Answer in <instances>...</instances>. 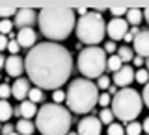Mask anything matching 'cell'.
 <instances>
[{"mask_svg": "<svg viewBox=\"0 0 149 135\" xmlns=\"http://www.w3.org/2000/svg\"><path fill=\"white\" fill-rule=\"evenodd\" d=\"M24 71L37 89L58 91L73 74V56L60 43H36L24 58Z\"/></svg>", "mask_w": 149, "mask_h": 135, "instance_id": "6da1fadb", "label": "cell"}, {"mask_svg": "<svg viewBox=\"0 0 149 135\" xmlns=\"http://www.w3.org/2000/svg\"><path fill=\"white\" fill-rule=\"evenodd\" d=\"M39 30L50 43H60L71 35L74 28V9L71 8H43L37 13Z\"/></svg>", "mask_w": 149, "mask_h": 135, "instance_id": "7a4b0ae2", "label": "cell"}, {"mask_svg": "<svg viewBox=\"0 0 149 135\" xmlns=\"http://www.w3.org/2000/svg\"><path fill=\"white\" fill-rule=\"evenodd\" d=\"M73 124L71 111L62 104H43L36 115V128L43 135H67Z\"/></svg>", "mask_w": 149, "mask_h": 135, "instance_id": "3957f363", "label": "cell"}, {"mask_svg": "<svg viewBox=\"0 0 149 135\" xmlns=\"http://www.w3.org/2000/svg\"><path fill=\"white\" fill-rule=\"evenodd\" d=\"M99 98V89L91 80L86 78H77L69 83L65 91V104L67 109L74 115H86L97 106Z\"/></svg>", "mask_w": 149, "mask_h": 135, "instance_id": "277c9868", "label": "cell"}, {"mask_svg": "<svg viewBox=\"0 0 149 135\" xmlns=\"http://www.w3.org/2000/svg\"><path fill=\"white\" fill-rule=\"evenodd\" d=\"M142 108H143V102L140 93L130 89V87L119 89L112 96V102H110V111L114 113V119H119L121 122H127V124L136 120V117L142 113Z\"/></svg>", "mask_w": 149, "mask_h": 135, "instance_id": "5b68a950", "label": "cell"}, {"mask_svg": "<svg viewBox=\"0 0 149 135\" xmlns=\"http://www.w3.org/2000/svg\"><path fill=\"white\" fill-rule=\"evenodd\" d=\"M74 32L77 37L80 41V45H88V46H97L104 39V19L99 11H88L86 15H82L74 24Z\"/></svg>", "mask_w": 149, "mask_h": 135, "instance_id": "8992f818", "label": "cell"}, {"mask_svg": "<svg viewBox=\"0 0 149 135\" xmlns=\"http://www.w3.org/2000/svg\"><path fill=\"white\" fill-rule=\"evenodd\" d=\"M106 54L101 46H88L82 48L77 58V67L78 72L82 74L86 80L91 78H101L106 71Z\"/></svg>", "mask_w": 149, "mask_h": 135, "instance_id": "52a82bcc", "label": "cell"}, {"mask_svg": "<svg viewBox=\"0 0 149 135\" xmlns=\"http://www.w3.org/2000/svg\"><path fill=\"white\" fill-rule=\"evenodd\" d=\"M129 32V24L125 19H112V21L106 24V34L110 35V41H119L123 39L125 34Z\"/></svg>", "mask_w": 149, "mask_h": 135, "instance_id": "ba28073f", "label": "cell"}, {"mask_svg": "<svg viewBox=\"0 0 149 135\" xmlns=\"http://www.w3.org/2000/svg\"><path fill=\"white\" fill-rule=\"evenodd\" d=\"M102 132V124L97 117H84L78 122V135H101Z\"/></svg>", "mask_w": 149, "mask_h": 135, "instance_id": "9c48e42d", "label": "cell"}, {"mask_svg": "<svg viewBox=\"0 0 149 135\" xmlns=\"http://www.w3.org/2000/svg\"><path fill=\"white\" fill-rule=\"evenodd\" d=\"M112 80H114V85L118 87V89H125V87H129L130 83L134 82V71H132V67H130V65H123L118 72H114Z\"/></svg>", "mask_w": 149, "mask_h": 135, "instance_id": "30bf717a", "label": "cell"}, {"mask_svg": "<svg viewBox=\"0 0 149 135\" xmlns=\"http://www.w3.org/2000/svg\"><path fill=\"white\" fill-rule=\"evenodd\" d=\"M36 21H37V13L34 9L21 8V9H17V13H15V24L13 26H17L19 30H22V28H32V24H34Z\"/></svg>", "mask_w": 149, "mask_h": 135, "instance_id": "8fae6325", "label": "cell"}, {"mask_svg": "<svg viewBox=\"0 0 149 135\" xmlns=\"http://www.w3.org/2000/svg\"><path fill=\"white\" fill-rule=\"evenodd\" d=\"M4 69H6L9 78H21V74L24 72V59L21 56H9V58H6Z\"/></svg>", "mask_w": 149, "mask_h": 135, "instance_id": "7c38bea8", "label": "cell"}, {"mask_svg": "<svg viewBox=\"0 0 149 135\" xmlns=\"http://www.w3.org/2000/svg\"><path fill=\"white\" fill-rule=\"evenodd\" d=\"M132 52H136L140 58H149V30H140V34L134 37Z\"/></svg>", "mask_w": 149, "mask_h": 135, "instance_id": "4fadbf2b", "label": "cell"}, {"mask_svg": "<svg viewBox=\"0 0 149 135\" xmlns=\"http://www.w3.org/2000/svg\"><path fill=\"white\" fill-rule=\"evenodd\" d=\"M36 41H37V34L32 28H22V30H19L17 34V43L21 48H28L30 50L32 46H36Z\"/></svg>", "mask_w": 149, "mask_h": 135, "instance_id": "5bb4252c", "label": "cell"}, {"mask_svg": "<svg viewBox=\"0 0 149 135\" xmlns=\"http://www.w3.org/2000/svg\"><path fill=\"white\" fill-rule=\"evenodd\" d=\"M28 91H30V80L28 78H17L11 85V96H15L17 100H26Z\"/></svg>", "mask_w": 149, "mask_h": 135, "instance_id": "9a60e30c", "label": "cell"}, {"mask_svg": "<svg viewBox=\"0 0 149 135\" xmlns=\"http://www.w3.org/2000/svg\"><path fill=\"white\" fill-rule=\"evenodd\" d=\"M19 109H21V117L26 119V120H30L32 117L37 115V106L34 102H30V100H22L21 106H19Z\"/></svg>", "mask_w": 149, "mask_h": 135, "instance_id": "2e32d148", "label": "cell"}, {"mask_svg": "<svg viewBox=\"0 0 149 135\" xmlns=\"http://www.w3.org/2000/svg\"><path fill=\"white\" fill-rule=\"evenodd\" d=\"M127 19V24H130V26H138L140 22L143 21V11L142 9H136V8H132V9H127V15H125Z\"/></svg>", "mask_w": 149, "mask_h": 135, "instance_id": "e0dca14e", "label": "cell"}, {"mask_svg": "<svg viewBox=\"0 0 149 135\" xmlns=\"http://www.w3.org/2000/svg\"><path fill=\"white\" fill-rule=\"evenodd\" d=\"M34 130H36V124L30 122V120H26V119H21L17 122V133L19 135H32Z\"/></svg>", "mask_w": 149, "mask_h": 135, "instance_id": "ac0fdd59", "label": "cell"}, {"mask_svg": "<svg viewBox=\"0 0 149 135\" xmlns=\"http://www.w3.org/2000/svg\"><path fill=\"white\" fill-rule=\"evenodd\" d=\"M13 117V108L8 100H0V122H8Z\"/></svg>", "mask_w": 149, "mask_h": 135, "instance_id": "d6986e66", "label": "cell"}, {"mask_svg": "<svg viewBox=\"0 0 149 135\" xmlns=\"http://www.w3.org/2000/svg\"><path fill=\"white\" fill-rule=\"evenodd\" d=\"M118 58L123 63H130V61H132V58H134L132 48H130V46H119V48H118Z\"/></svg>", "mask_w": 149, "mask_h": 135, "instance_id": "ffe728a7", "label": "cell"}, {"mask_svg": "<svg viewBox=\"0 0 149 135\" xmlns=\"http://www.w3.org/2000/svg\"><path fill=\"white\" fill-rule=\"evenodd\" d=\"M121 67H123V61H121V59L118 58V54L110 56V58L106 59V69H108L110 72H118Z\"/></svg>", "mask_w": 149, "mask_h": 135, "instance_id": "44dd1931", "label": "cell"}, {"mask_svg": "<svg viewBox=\"0 0 149 135\" xmlns=\"http://www.w3.org/2000/svg\"><path fill=\"white\" fill-rule=\"evenodd\" d=\"M28 100L34 102V104L37 106L39 102L45 100V93L41 91V89H37V87H30V91H28Z\"/></svg>", "mask_w": 149, "mask_h": 135, "instance_id": "7402d4cb", "label": "cell"}, {"mask_svg": "<svg viewBox=\"0 0 149 135\" xmlns=\"http://www.w3.org/2000/svg\"><path fill=\"white\" fill-rule=\"evenodd\" d=\"M97 119L101 120V124H108V126H110V124L114 122V113L110 111V108H102Z\"/></svg>", "mask_w": 149, "mask_h": 135, "instance_id": "603a6c76", "label": "cell"}, {"mask_svg": "<svg viewBox=\"0 0 149 135\" xmlns=\"http://www.w3.org/2000/svg\"><path fill=\"white\" fill-rule=\"evenodd\" d=\"M125 135H142V124L140 122H129L125 128Z\"/></svg>", "mask_w": 149, "mask_h": 135, "instance_id": "cb8c5ba5", "label": "cell"}, {"mask_svg": "<svg viewBox=\"0 0 149 135\" xmlns=\"http://www.w3.org/2000/svg\"><path fill=\"white\" fill-rule=\"evenodd\" d=\"M11 30H13V22L9 21V19H2V21H0V35L11 34Z\"/></svg>", "mask_w": 149, "mask_h": 135, "instance_id": "d4e9b609", "label": "cell"}, {"mask_svg": "<svg viewBox=\"0 0 149 135\" xmlns=\"http://www.w3.org/2000/svg\"><path fill=\"white\" fill-rule=\"evenodd\" d=\"M134 80H136L138 83H142V85H146V83L149 82V72L146 71V69H140L138 72H134Z\"/></svg>", "mask_w": 149, "mask_h": 135, "instance_id": "484cf974", "label": "cell"}, {"mask_svg": "<svg viewBox=\"0 0 149 135\" xmlns=\"http://www.w3.org/2000/svg\"><path fill=\"white\" fill-rule=\"evenodd\" d=\"M108 135H125V128L119 122H112L108 126Z\"/></svg>", "mask_w": 149, "mask_h": 135, "instance_id": "4316f807", "label": "cell"}, {"mask_svg": "<svg viewBox=\"0 0 149 135\" xmlns=\"http://www.w3.org/2000/svg\"><path fill=\"white\" fill-rule=\"evenodd\" d=\"M112 102V96L108 93H99V98H97V104L101 106V108H108Z\"/></svg>", "mask_w": 149, "mask_h": 135, "instance_id": "83f0119b", "label": "cell"}, {"mask_svg": "<svg viewBox=\"0 0 149 135\" xmlns=\"http://www.w3.org/2000/svg\"><path fill=\"white\" fill-rule=\"evenodd\" d=\"M138 34H140V28H138V26H132V28H129V32L125 34L123 41H127V43H132V41H134V37H136Z\"/></svg>", "mask_w": 149, "mask_h": 135, "instance_id": "f1b7e54d", "label": "cell"}, {"mask_svg": "<svg viewBox=\"0 0 149 135\" xmlns=\"http://www.w3.org/2000/svg\"><path fill=\"white\" fill-rule=\"evenodd\" d=\"M9 96H11V85L0 83V100H8Z\"/></svg>", "mask_w": 149, "mask_h": 135, "instance_id": "f546056e", "label": "cell"}, {"mask_svg": "<svg viewBox=\"0 0 149 135\" xmlns=\"http://www.w3.org/2000/svg\"><path fill=\"white\" fill-rule=\"evenodd\" d=\"M17 13V9L15 8H9V6H0V17L2 19H9V17H13Z\"/></svg>", "mask_w": 149, "mask_h": 135, "instance_id": "4dcf8cb0", "label": "cell"}, {"mask_svg": "<svg viewBox=\"0 0 149 135\" xmlns=\"http://www.w3.org/2000/svg\"><path fill=\"white\" fill-rule=\"evenodd\" d=\"M95 85H97V89H102V91L108 89V87H110V78L102 74L101 78H97V83H95Z\"/></svg>", "mask_w": 149, "mask_h": 135, "instance_id": "1f68e13d", "label": "cell"}, {"mask_svg": "<svg viewBox=\"0 0 149 135\" xmlns=\"http://www.w3.org/2000/svg\"><path fill=\"white\" fill-rule=\"evenodd\" d=\"M6 50H9V52H11V56H19V50H21V46H19L17 39L9 41V43H8V48H6Z\"/></svg>", "mask_w": 149, "mask_h": 135, "instance_id": "d6a6232c", "label": "cell"}, {"mask_svg": "<svg viewBox=\"0 0 149 135\" xmlns=\"http://www.w3.org/2000/svg\"><path fill=\"white\" fill-rule=\"evenodd\" d=\"M102 50H104V54H112V56H114L116 52H118V46H116L114 41H108V43H104V48H102Z\"/></svg>", "mask_w": 149, "mask_h": 135, "instance_id": "836d02e7", "label": "cell"}, {"mask_svg": "<svg viewBox=\"0 0 149 135\" xmlns=\"http://www.w3.org/2000/svg\"><path fill=\"white\" fill-rule=\"evenodd\" d=\"M52 98H54V104H62V102L65 100V91H62V89L54 91L52 93Z\"/></svg>", "mask_w": 149, "mask_h": 135, "instance_id": "e575fe53", "label": "cell"}, {"mask_svg": "<svg viewBox=\"0 0 149 135\" xmlns=\"http://www.w3.org/2000/svg\"><path fill=\"white\" fill-rule=\"evenodd\" d=\"M140 96H142V102L149 108V82L143 85V91H142V95H140Z\"/></svg>", "mask_w": 149, "mask_h": 135, "instance_id": "d590c367", "label": "cell"}, {"mask_svg": "<svg viewBox=\"0 0 149 135\" xmlns=\"http://www.w3.org/2000/svg\"><path fill=\"white\" fill-rule=\"evenodd\" d=\"M13 132H15V126H13V124H9V122H6V124H2L0 135H9V133H13Z\"/></svg>", "mask_w": 149, "mask_h": 135, "instance_id": "8d00e7d4", "label": "cell"}, {"mask_svg": "<svg viewBox=\"0 0 149 135\" xmlns=\"http://www.w3.org/2000/svg\"><path fill=\"white\" fill-rule=\"evenodd\" d=\"M110 13L116 19H119L121 15H127V9H125V8H110Z\"/></svg>", "mask_w": 149, "mask_h": 135, "instance_id": "74e56055", "label": "cell"}, {"mask_svg": "<svg viewBox=\"0 0 149 135\" xmlns=\"http://www.w3.org/2000/svg\"><path fill=\"white\" fill-rule=\"evenodd\" d=\"M8 43H9L8 37H6V35H0V54H2V50L8 48Z\"/></svg>", "mask_w": 149, "mask_h": 135, "instance_id": "f35d334b", "label": "cell"}, {"mask_svg": "<svg viewBox=\"0 0 149 135\" xmlns=\"http://www.w3.org/2000/svg\"><path fill=\"white\" fill-rule=\"evenodd\" d=\"M132 61H134V67H142V65L146 63V61H143V58H140V56H134Z\"/></svg>", "mask_w": 149, "mask_h": 135, "instance_id": "ab89813d", "label": "cell"}, {"mask_svg": "<svg viewBox=\"0 0 149 135\" xmlns=\"http://www.w3.org/2000/svg\"><path fill=\"white\" fill-rule=\"evenodd\" d=\"M142 130H143V132H146V133L149 135V117L143 119V122H142Z\"/></svg>", "mask_w": 149, "mask_h": 135, "instance_id": "60d3db41", "label": "cell"}, {"mask_svg": "<svg viewBox=\"0 0 149 135\" xmlns=\"http://www.w3.org/2000/svg\"><path fill=\"white\" fill-rule=\"evenodd\" d=\"M106 91H108V95H110V96H114V95H116V93H118L119 89H118V87L114 85V83H110V87H108V89H106Z\"/></svg>", "mask_w": 149, "mask_h": 135, "instance_id": "b9f144b4", "label": "cell"}, {"mask_svg": "<svg viewBox=\"0 0 149 135\" xmlns=\"http://www.w3.org/2000/svg\"><path fill=\"white\" fill-rule=\"evenodd\" d=\"M143 21H146L147 24H149V8H147V9H143Z\"/></svg>", "mask_w": 149, "mask_h": 135, "instance_id": "7bdbcfd3", "label": "cell"}, {"mask_svg": "<svg viewBox=\"0 0 149 135\" xmlns=\"http://www.w3.org/2000/svg\"><path fill=\"white\" fill-rule=\"evenodd\" d=\"M77 13L82 17V15H86V13H88V9H86V8H80V9H77Z\"/></svg>", "mask_w": 149, "mask_h": 135, "instance_id": "ee69618b", "label": "cell"}, {"mask_svg": "<svg viewBox=\"0 0 149 135\" xmlns=\"http://www.w3.org/2000/svg\"><path fill=\"white\" fill-rule=\"evenodd\" d=\"M4 65H6V58L0 54V69H4Z\"/></svg>", "mask_w": 149, "mask_h": 135, "instance_id": "f6af8a7d", "label": "cell"}, {"mask_svg": "<svg viewBox=\"0 0 149 135\" xmlns=\"http://www.w3.org/2000/svg\"><path fill=\"white\" fill-rule=\"evenodd\" d=\"M13 115H15V117H21V109L15 108V109H13Z\"/></svg>", "mask_w": 149, "mask_h": 135, "instance_id": "bcb514c9", "label": "cell"}, {"mask_svg": "<svg viewBox=\"0 0 149 135\" xmlns=\"http://www.w3.org/2000/svg\"><path fill=\"white\" fill-rule=\"evenodd\" d=\"M146 65H147V69H146V71L149 72V58H147V61H146Z\"/></svg>", "mask_w": 149, "mask_h": 135, "instance_id": "7dc6e473", "label": "cell"}, {"mask_svg": "<svg viewBox=\"0 0 149 135\" xmlns=\"http://www.w3.org/2000/svg\"><path fill=\"white\" fill-rule=\"evenodd\" d=\"M67 135H78V133H74V132H69V133H67Z\"/></svg>", "mask_w": 149, "mask_h": 135, "instance_id": "c3c4849f", "label": "cell"}, {"mask_svg": "<svg viewBox=\"0 0 149 135\" xmlns=\"http://www.w3.org/2000/svg\"><path fill=\"white\" fill-rule=\"evenodd\" d=\"M9 135H19V133H17V132H13V133H9Z\"/></svg>", "mask_w": 149, "mask_h": 135, "instance_id": "681fc988", "label": "cell"}, {"mask_svg": "<svg viewBox=\"0 0 149 135\" xmlns=\"http://www.w3.org/2000/svg\"><path fill=\"white\" fill-rule=\"evenodd\" d=\"M0 130H2V122H0Z\"/></svg>", "mask_w": 149, "mask_h": 135, "instance_id": "f907efd6", "label": "cell"}]
</instances>
